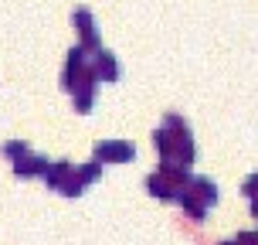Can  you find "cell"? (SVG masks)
<instances>
[{
  "mask_svg": "<svg viewBox=\"0 0 258 245\" xmlns=\"http://www.w3.org/2000/svg\"><path fill=\"white\" fill-rule=\"evenodd\" d=\"M95 157L105 160V164H119V160H133V157H136V146H133V143H116V140L95 143Z\"/></svg>",
  "mask_w": 258,
  "mask_h": 245,
  "instance_id": "2",
  "label": "cell"
},
{
  "mask_svg": "<svg viewBox=\"0 0 258 245\" xmlns=\"http://www.w3.org/2000/svg\"><path fill=\"white\" fill-rule=\"evenodd\" d=\"M99 174H102V164H99V160H89L85 167H78V177H82L85 184H92L95 177H99Z\"/></svg>",
  "mask_w": 258,
  "mask_h": 245,
  "instance_id": "7",
  "label": "cell"
},
{
  "mask_svg": "<svg viewBox=\"0 0 258 245\" xmlns=\"http://www.w3.org/2000/svg\"><path fill=\"white\" fill-rule=\"evenodd\" d=\"M92 65H95V75L102 78V82H116L119 78V65H116V58H112V52H99Z\"/></svg>",
  "mask_w": 258,
  "mask_h": 245,
  "instance_id": "4",
  "label": "cell"
},
{
  "mask_svg": "<svg viewBox=\"0 0 258 245\" xmlns=\"http://www.w3.org/2000/svg\"><path fill=\"white\" fill-rule=\"evenodd\" d=\"M24 154H27V143H24V140H11V143H4V157H11V160H21Z\"/></svg>",
  "mask_w": 258,
  "mask_h": 245,
  "instance_id": "8",
  "label": "cell"
},
{
  "mask_svg": "<svg viewBox=\"0 0 258 245\" xmlns=\"http://www.w3.org/2000/svg\"><path fill=\"white\" fill-rule=\"evenodd\" d=\"M146 187H150V194H153V198H163V201H180V191H187V174H183V167L177 170L173 164H167L160 174H153V177L146 181Z\"/></svg>",
  "mask_w": 258,
  "mask_h": 245,
  "instance_id": "1",
  "label": "cell"
},
{
  "mask_svg": "<svg viewBox=\"0 0 258 245\" xmlns=\"http://www.w3.org/2000/svg\"><path fill=\"white\" fill-rule=\"evenodd\" d=\"M75 27H78V34H82V41L85 44H95V31H92V14L89 11H75Z\"/></svg>",
  "mask_w": 258,
  "mask_h": 245,
  "instance_id": "6",
  "label": "cell"
},
{
  "mask_svg": "<svg viewBox=\"0 0 258 245\" xmlns=\"http://www.w3.org/2000/svg\"><path fill=\"white\" fill-rule=\"evenodd\" d=\"M14 174L17 177H44L48 174V160L44 157H31V154H24L21 160H14Z\"/></svg>",
  "mask_w": 258,
  "mask_h": 245,
  "instance_id": "3",
  "label": "cell"
},
{
  "mask_svg": "<svg viewBox=\"0 0 258 245\" xmlns=\"http://www.w3.org/2000/svg\"><path fill=\"white\" fill-rule=\"evenodd\" d=\"M68 174H72V164H68V160H58L54 167H48V174H44V181H48V187H54V191H61V184L68 181Z\"/></svg>",
  "mask_w": 258,
  "mask_h": 245,
  "instance_id": "5",
  "label": "cell"
}]
</instances>
